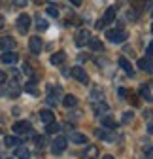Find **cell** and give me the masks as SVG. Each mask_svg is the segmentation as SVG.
I'll list each match as a JSON object with an SVG mask.
<instances>
[{
  "instance_id": "30bf717a",
  "label": "cell",
  "mask_w": 153,
  "mask_h": 159,
  "mask_svg": "<svg viewBox=\"0 0 153 159\" xmlns=\"http://www.w3.org/2000/svg\"><path fill=\"white\" fill-rule=\"evenodd\" d=\"M89 30L87 29H80L78 34H76V46H83L85 42H89Z\"/></svg>"
},
{
  "instance_id": "f1b7e54d",
  "label": "cell",
  "mask_w": 153,
  "mask_h": 159,
  "mask_svg": "<svg viewBox=\"0 0 153 159\" xmlns=\"http://www.w3.org/2000/svg\"><path fill=\"white\" fill-rule=\"evenodd\" d=\"M23 70H25V74H27V76H32V68H30V65H28V63H25V65H23Z\"/></svg>"
},
{
  "instance_id": "d6986e66",
  "label": "cell",
  "mask_w": 153,
  "mask_h": 159,
  "mask_svg": "<svg viewBox=\"0 0 153 159\" xmlns=\"http://www.w3.org/2000/svg\"><path fill=\"white\" fill-rule=\"evenodd\" d=\"M70 140L76 142V144H85L87 142V136L85 134H80V133H72L70 134Z\"/></svg>"
},
{
  "instance_id": "5b68a950",
  "label": "cell",
  "mask_w": 153,
  "mask_h": 159,
  "mask_svg": "<svg viewBox=\"0 0 153 159\" xmlns=\"http://www.w3.org/2000/svg\"><path fill=\"white\" fill-rule=\"evenodd\" d=\"M70 76H74L78 82H81V84H87L89 82V78H87V74H85V70L81 68V66H74V68H70Z\"/></svg>"
},
{
  "instance_id": "ab89813d",
  "label": "cell",
  "mask_w": 153,
  "mask_h": 159,
  "mask_svg": "<svg viewBox=\"0 0 153 159\" xmlns=\"http://www.w3.org/2000/svg\"><path fill=\"white\" fill-rule=\"evenodd\" d=\"M102 159H113V157H111V155H104Z\"/></svg>"
},
{
  "instance_id": "6da1fadb",
  "label": "cell",
  "mask_w": 153,
  "mask_h": 159,
  "mask_svg": "<svg viewBox=\"0 0 153 159\" xmlns=\"http://www.w3.org/2000/svg\"><path fill=\"white\" fill-rule=\"evenodd\" d=\"M106 40H110L111 44H123L127 40V30L125 29H111L106 32Z\"/></svg>"
},
{
  "instance_id": "2e32d148",
  "label": "cell",
  "mask_w": 153,
  "mask_h": 159,
  "mask_svg": "<svg viewBox=\"0 0 153 159\" xmlns=\"http://www.w3.org/2000/svg\"><path fill=\"white\" fill-rule=\"evenodd\" d=\"M15 157H17V159H30V152H28V148H25V146L21 144V146L15 150Z\"/></svg>"
},
{
  "instance_id": "8d00e7d4",
  "label": "cell",
  "mask_w": 153,
  "mask_h": 159,
  "mask_svg": "<svg viewBox=\"0 0 153 159\" xmlns=\"http://www.w3.org/2000/svg\"><path fill=\"white\" fill-rule=\"evenodd\" d=\"M147 133H149V134L153 133V123H149V125H147Z\"/></svg>"
},
{
  "instance_id": "d6a6232c",
  "label": "cell",
  "mask_w": 153,
  "mask_h": 159,
  "mask_svg": "<svg viewBox=\"0 0 153 159\" xmlns=\"http://www.w3.org/2000/svg\"><path fill=\"white\" fill-rule=\"evenodd\" d=\"M130 4H132V6H136V8H140V6L144 4V0H130Z\"/></svg>"
},
{
  "instance_id": "ba28073f",
  "label": "cell",
  "mask_w": 153,
  "mask_h": 159,
  "mask_svg": "<svg viewBox=\"0 0 153 159\" xmlns=\"http://www.w3.org/2000/svg\"><path fill=\"white\" fill-rule=\"evenodd\" d=\"M28 48H30V51L34 53V55H38V53H40L42 51V40L40 38H38V36H32L30 40H28Z\"/></svg>"
},
{
  "instance_id": "8992f818",
  "label": "cell",
  "mask_w": 153,
  "mask_h": 159,
  "mask_svg": "<svg viewBox=\"0 0 153 159\" xmlns=\"http://www.w3.org/2000/svg\"><path fill=\"white\" fill-rule=\"evenodd\" d=\"M11 129H13L17 134H27V133L32 131V125H30L28 121H17V123H13Z\"/></svg>"
},
{
  "instance_id": "7402d4cb",
  "label": "cell",
  "mask_w": 153,
  "mask_h": 159,
  "mask_svg": "<svg viewBox=\"0 0 153 159\" xmlns=\"http://www.w3.org/2000/svg\"><path fill=\"white\" fill-rule=\"evenodd\" d=\"M89 48L91 49H94V51H98V49H102V42H100V40L98 38H89Z\"/></svg>"
},
{
  "instance_id": "836d02e7",
  "label": "cell",
  "mask_w": 153,
  "mask_h": 159,
  "mask_svg": "<svg viewBox=\"0 0 153 159\" xmlns=\"http://www.w3.org/2000/svg\"><path fill=\"white\" fill-rule=\"evenodd\" d=\"M153 55V42H149V46H147V55L146 57H151Z\"/></svg>"
},
{
  "instance_id": "4316f807",
  "label": "cell",
  "mask_w": 153,
  "mask_h": 159,
  "mask_svg": "<svg viewBox=\"0 0 153 159\" xmlns=\"http://www.w3.org/2000/svg\"><path fill=\"white\" fill-rule=\"evenodd\" d=\"M144 153H146V159H153V146H146Z\"/></svg>"
},
{
  "instance_id": "603a6c76",
  "label": "cell",
  "mask_w": 153,
  "mask_h": 159,
  "mask_svg": "<svg viewBox=\"0 0 153 159\" xmlns=\"http://www.w3.org/2000/svg\"><path fill=\"white\" fill-rule=\"evenodd\" d=\"M36 27H38V30H47V21H46V19H40V17H38L36 19Z\"/></svg>"
},
{
  "instance_id": "ffe728a7",
  "label": "cell",
  "mask_w": 153,
  "mask_h": 159,
  "mask_svg": "<svg viewBox=\"0 0 153 159\" xmlns=\"http://www.w3.org/2000/svg\"><path fill=\"white\" fill-rule=\"evenodd\" d=\"M4 144L8 148H13V146H21V140H19L17 136H6L4 138Z\"/></svg>"
},
{
  "instance_id": "3957f363",
  "label": "cell",
  "mask_w": 153,
  "mask_h": 159,
  "mask_svg": "<svg viewBox=\"0 0 153 159\" xmlns=\"http://www.w3.org/2000/svg\"><path fill=\"white\" fill-rule=\"evenodd\" d=\"M28 29H30V15L21 13V15L17 17V30L21 32V34H27Z\"/></svg>"
},
{
  "instance_id": "cb8c5ba5",
  "label": "cell",
  "mask_w": 153,
  "mask_h": 159,
  "mask_svg": "<svg viewBox=\"0 0 153 159\" xmlns=\"http://www.w3.org/2000/svg\"><path fill=\"white\" fill-rule=\"evenodd\" d=\"M46 131H47V134H55L57 131H59V125H57L55 121H53V123H47V127H46Z\"/></svg>"
},
{
  "instance_id": "44dd1931",
  "label": "cell",
  "mask_w": 153,
  "mask_h": 159,
  "mask_svg": "<svg viewBox=\"0 0 153 159\" xmlns=\"http://www.w3.org/2000/svg\"><path fill=\"white\" fill-rule=\"evenodd\" d=\"M63 104H64L66 108H72V106L78 104V98H76L74 95H66V97H64V101H63Z\"/></svg>"
},
{
  "instance_id": "9c48e42d",
  "label": "cell",
  "mask_w": 153,
  "mask_h": 159,
  "mask_svg": "<svg viewBox=\"0 0 153 159\" xmlns=\"http://www.w3.org/2000/svg\"><path fill=\"white\" fill-rule=\"evenodd\" d=\"M13 48H15V40L11 36H4L2 40H0V49H2V53L4 51H11Z\"/></svg>"
},
{
  "instance_id": "83f0119b",
  "label": "cell",
  "mask_w": 153,
  "mask_h": 159,
  "mask_svg": "<svg viewBox=\"0 0 153 159\" xmlns=\"http://www.w3.org/2000/svg\"><path fill=\"white\" fill-rule=\"evenodd\" d=\"M132 116H134L132 112H125V114H123V119H121V121H123V123H129V121H132Z\"/></svg>"
},
{
  "instance_id": "f35d334b",
  "label": "cell",
  "mask_w": 153,
  "mask_h": 159,
  "mask_svg": "<svg viewBox=\"0 0 153 159\" xmlns=\"http://www.w3.org/2000/svg\"><path fill=\"white\" fill-rule=\"evenodd\" d=\"M34 2H36V4H42V2H46V0H34Z\"/></svg>"
},
{
  "instance_id": "60d3db41",
  "label": "cell",
  "mask_w": 153,
  "mask_h": 159,
  "mask_svg": "<svg viewBox=\"0 0 153 159\" xmlns=\"http://www.w3.org/2000/svg\"><path fill=\"white\" fill-rule=\"evenodd\" d=\"M151 32H153V25H151Z\"/></svg>"
},
{
  "instance_id": "52a82bcc",
  "label": "cell",
  "mask_w": 153,
  "mask_h": 159,
  "mask_svg": "<svg viewBox=\"0 0 153 159\" xmlns=\"http://www.w3.org/2000/svg\"><path fill=\"white\" fill-rule=\"evenodd\" d=\"M138 68L140 70H146L149 74H153V59L151 57H142L138 61Z\"/></svg>"
},
{
  "instance_id": "4dcf8cb0",
  "label": "cell",
  "mask_w": 153,
  "mask_h": 159,
  "mask_svg": "<svg viewBox=\"0 0 153 159\" xmlns=\"http://www.w3.org/2000/svg\"><path fill=\"white\" fill-rule=\"evenodd\" d=\"M27 2H28V0H13V4H15V6H19V8L27 6Z\"/></svg>"
},
{
  "instance_id": "74e56055",
  "label": "cell",
  "mask_w": 153,
  "mask_h": 159,
  "mask_svg": "<svg viewBox=\"0 0 153 159\" xmlns=\"http://www.w3.org/2000/svg\"><path fill=\"white\" fill-rule=\"evenodd\" d=\"M4 29V17H0V30Z\"/></svg>"
},
{
  "instance_id": "e0dca14e",
  "label": "cell",
  "mask_w": 153,
  "mask_h": 159,
  "mask_svg": "<svg viewBox=\"0 0 153 159\" xmlns=\"http://www.w3.org/2000/svg\"><path fill=\"white\" fill-rule=\"evenodd\" d=\"M83 157H85V159H98V148H97V146H89V148L85 150Z\"/></svg>"
},
{
  "instance_id": "7c38bea8",
  "label": "cell",
  "mask_w": 153,
  "mask_h": 159,
  "mask_svg": "<svg viewBox=\"0 0 153 159\" xmlns=\"http://www.w3.org/2000/svg\"><path fill=\"white\" fill-rule=\"evenodd\" d=\"M40 119H42L46 125H47V123H53V121H55V114H53L51 110H42V112H40Z\"/></svg>"
},
{
  "instance_id": "e575fe53",
  "label": "cell",
  "mask_w": 153,
  "mask_h": 159,
  "mask_svg": "<svg viewBox=\"0 0 153 159\" xmlns=\"http://www.w3.org/2000/svg\"><path fill=\"white\" fill-rule=\"evenodd\" d=\"M4 82H6V72L0 70V84H4Z\"/></svg>"
},
{
  "instance_id": "7a4b0ae2",
  "label": "cell",
  "mask_w": 153,
  "mask_h": 159,
  "mask_svg": "<svg viewBox=\"0 0 153 159\" xmlns=\"http://www.w3.org/2000/svg\"><path fill=\"white\" fill-rule=\"evenodd\" d=\"M116 15H117V10H116V6H110V8L106 10L104 17H102L100 21L97 23V27H98V29H102L104 25H110V23H113V19H116Z\"/></svg>"
},
{
  "instance_id": "277c9868",
  "label": "cell",
  "mask_w": 153,
  "mask_h": 159,
  "mask_svg": "<svg viewBox=\"0 0 153 159\" xmlns=\"http://www.w3.org/2000/svg\"><path fill=\"white\" fill-rule=\"evenodd\" d=\"M66 150V138L64 136H57L55 140H53V144H51V152L55 153V155H59V153H63Z\"/></svg>"
},
{
  "instance_id": "484cf974",
  "label": "cell",
  "mask_w": 153,
  "mask_h": 159,
  "mask_svg": "<svg viewBox=\"0 0 153 159\" xmlns=\"http://www.w3.org/2000/svg\"><path fill=\"white\" fill-rule=\"evenodd\" d=\"M129 102H130L132 106H140V98H138L136 95H132V93H130V95H129Z\"/></svg>"
},
{
  "instance_id": "8fae6325",
  "label": "cell",
  "mask_w": 153,
  "mask_h": 159,
  "mask_svg": "<svg viewBox=\"0 0 153 159\" xmlns=\"http://www.w3.org/2000/svg\"><path fill=\"white\" fill-rule=\"evenodd\" d=\"M100 123H102L106 129H111V131H116V129H117V121H116V119H111L110 116H104V117L100 119Z\"/></svg>"
},
{
  "instance_id": "5bb4252c",
  "label": "cell",
  "mask_w": 153,
  "mask_h": 159,
  "mask_svg": "<svg viewBox=\"0 0 153 159\" xmlns=\"http://www.w3.org/2000/svg\"><path fill=\"white\" fill-rule=\"evenodd\" d=\"M0 59H2V63H6V65H13V63L17 61V55H15L13 51H4Z\"/></svg>"
},
{
  "instance_id": "d590c367",
  "label": "cell",
  "mask_w": 153,
  "mask_h": 159,
  "mask_svg": "<svg viewBox=\"0 0 153 159\" xmlns=\"http://www.w3.org/2000/svg\"><path fill=\"white\" fill-rule=\"evenodd\" d=\"M68 2H72L74 6H80V4H81V0H68Z\"/></svg>"
},
{
  "instance_id": "ac0fdd59",
  "label": "cell",
  "mask_w": 153,
  "mask_h": 159,
  "mask_svg": "<svg viewBox=\"0 0 153 159\" xmlns=\"http://www.w3.org/2000/svg\"><path fill=\"white\" fill-rule=\"evenodd\" d=\"M140 95L146 98L147 102H153V95H151V91H149V85H146V84H144V85L140 87Z\"/></svg>"
},
{
  "instance_id": "d4e9b609",
  "label": "cell",
  "mask_w": 153,
  "mask_h": 159,
  "mask_svg": "<svg viewBox=\"0 0 153 159\" xmlns=\"http://www.w3.org/2000/svg\"><path fill=\"white\" fill-rule=\"evenodd\" d=\"M47 13H49L51 17H57V15H59V10H57L55 4H49V6H47Z\"/></svg>"
},
{
  "instance_id": "9a60e30c",
  "label": "cell",
  "mask_w": 153,
  "mask_h": 159,
  "mask_svg": "<svg viewBox=\"0 0 153 159\" xmlns=\"http://www.w3.org/2000/svg\"><path fill=\"white\" fill-rule=\"evenodd\" d=\"M119 66H121V68H123V70H125V72H127V74H129L130 78L134 76V70H132V65H130V63L127 61L125 57H121V59H119Z\"/></svg>"
},
{
  "instance_id": "f546056e",
  "label": "cell",
  "mask_w": 153,
  "mask_h": 159,
  "mask_svg": "<svg viewBox=\"0 0 153 159\" xmlns=\"http://www.w3.org/2000/svg\"><path fill=\"white\" fill-rule=\"evenodd\" d=\"M36 144H38V148H44L46 138H44V136H38V138H36Z\"/></svg>"
},
{
  "instance_id": "4fadbf2b",
  "label": "cell",
  "mask_w": 153,
  "mask_h": 159,
  "mask_svg": "<svg viewBox=\"0 0 153 159\" xmlns=\"http://www.w3.org/2000/svg\"><path fill=\"white\" fill-rule=\"evenodd\" d=\"M64 61H66V53L64 51H57V53L51 55V63L53 65H63Z\"/></svg>"
},
{
  "instance_id": "1f68e13d",
  "label": "cell",
  "mask_w": 153,
  "mask_h": 159,
  "mask_svg": "<svg viewBox=\"0 0 153 159\" xmlns=\"http://www.w3.org/2000/svg\"><path fill=\"white\" fill-rule=\"evenodd\" d=\"M25 89H27L28 93H36V89H34V84H32V82H30V84H27V87H25Z\"/></svg>"
}]
</instances>
